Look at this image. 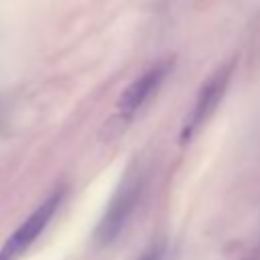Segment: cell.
<instances>
[{
	"instance_id": "1",
	"label": "cell",
	"mask_w": 260,
	"mask_h": 260,
	"mask_svg": "<svg viewBox=\"0 0 260 260\" xmlns=\"http://www.w3.org/2000/svg\"><path fill=\"white\" fill-rule=\"evenodd\" d=\"M65 191H53L10 236L8 240L2 244L0 248V260H18L20 256H24V252H28V248L39 240V236L47 230V225L51 223L55 211L59 209L61 201H63Z\"/></svg>"
},
{
	"instance_id": "2",
	"label": "cell",
	"mask_w": 260,
	"mask_h": 260,
	"mask_svg": "<svg viewBox=\"0 0 260 260\" xmlns=\"http://www.w3.org/2000/svg\"><path fill=\"white\" fill-rule=\"evenodd\" d=\"M140 177L138 175H130L124 179V183L120 185L118 193L114 195V199L110 201L100 225H98V232H95V238L102 246L110 244L112 240L118 238V234L122 232V228L126 225L136 201H138V195H140Z\"/></svg>"
},
{
	"instance_id": "3",
	"label": "cell",
	"mask_w": 260,
	"mask_h": 260,
	"mask_svg": "<svg viewBox=\"0 0 260 260\" xmlns=\"http://www.w3.org/2000/svg\"><path fill=\"white\" fill-rule=\"evenodd\" d=\"M230 75H232V65H228L225 69L217 71V73L205 83V87L199 91L197 102H195V106H193V110H191V116H189V120H187V124H185V128H183V140L189 138V136L209 118V114L215 110V106L219 104V100H221V95H223V91H225V87H228Z\"/></svg>"
},
{
	"instance_id": "4",
	"label": "cell",
	"mask_w": 260,
	"mask_h": 260,
	"mask_svg": "<svg viewBox=\"0 0 260 260\" xmlns=\"http://www.w3.org/2000/svg\"><path fill=\"white\" fill-rule=\"evenodd\" d=\"M169 73V65H154L150 67L144 75H140L138 79L132 81V85L120 95L118 108H120V116H134L152 95V91H156V87L162 83V79Z\"/></svg>"
},
{
	"instance_id": "5",
	"label": "cell",
	"mask_w": 260,
	"mask_h": 260,
	"mask_svg": "<svg viewBox=\"0 0 260 260\" xmlns=\"http://www.w3.org/2000/svg\"><path fill=\"white\" fill-rule=\"evenodd\" d=\"M156 258H158V252H156V250H150L142 260H156Z\"/></svg>"
}]
</instances>
